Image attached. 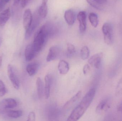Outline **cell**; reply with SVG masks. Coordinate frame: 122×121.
Instances as JSON below:
<instances>
[{
    "label": "cell",
    "mask_w": 122,
    "mask_h": 121,
    "mask_svg": "<svg viewBox=\"0 0 122 121\" xmlns=\"http://www.w3.org/2000/svg\"><path fill=\"white\" fill-rule=\"evenodd\" d=\"M33 19V15L30 9L25 10L23 14V25L24 29L26 30L30 25Z\"/></svg>",
    "instance_id": "8fae6325"
},
{
    "label": "cell",
    "mask_w": 122,
    "mask_h": 121,
    "mask_svg": "<svg viewBox=\"0 0 122 121\" xmlns=\"http://www.w3.org/2000/svg\"><path fill=\"white\" fill-rule=\"evenodd\" d=\"M31 0H21V5L22 8H25Z\"/></svg>",
    "instance_id": "4dcf8cb0"
},
{
    "label": "cell",
    "mask_w": 122,
    "mask_h": 121,
    "mask_svg": "<svg viewBox=\"0 0 122 121\" xmlns=\"http://www.w3.org/2000/svg\"><path fill=\"white\" fill-rule=\"evenodd\" d=\"M64 17L66 22L68 25H72L74 23L76 19V14L75 11L72 9L66 10L65 12Z\"/></svg>",
    "instance_id": "4fadbf2b"
},
{
    "label": "cell",
    "mask_w": 122,
    "mask_h": 121,
    "mask_svg": "<svg viewBox=\"0 0 122 121\" xmlns=\"http://www.w3.org/2000/svg\"><path fill=\"white\" fill-rule=\"evenodd\" d=\"M36 116L34 112H33L29 113L28 117V121H34L36 120Z\"/></svg>",
    "instance_id": "83f0119b"
},
{
    "label": "cell",
    "mask_w": 122,
    "mask_h": 121,
    "mask_svg": "<svg viewBox=\"0 0 122 121\" xmlns=\"http://www.w3.org/2000/svg\"><path fill=\"white\" fill-rule=\"evenodd\" d=\"M79 22V28L81 33L85 32L86 28V14L84 11H80L77 16Z\"/></svg>",
    "instance_id": "9c48e42d"
},
{
    "label": "cell",
    "mask_w": 122,
    "mask_h": 121,
    "mask_svg": "<svg viewBox=\"0 0 122 121\" xmlns=\"http://www.w3.org/2000/svg\"><path fill=\"white\" fill-rule=\"evenodd\" d=\"M5 1L6 2V3H8V2H9L10 1V0H5Z\"/></svg>",
    "instance_id": "e575fe53"
},
{
    "label": "cell",
    "mask_w": 122,
    "mask_h": 121,
    "mask_svg": "<svg viewBox=\"0 0 122 121\" xmlns=\"http://www.w3.org/2000/svg\"><path fill=\"white\" fill-rule=\"evenodd\" d=\"M89 4L97 10L102 9L103 5L106 3L107 0H86Z\"/></svg>",
    "instance_id": "ac0fdd59"
},
{
    "label": "cell",
    "mask_w": 122,
    "mask_h": 121,
    "mask_svg": "<svg viewBox=\"0 0 122 121\" xmlns=\"http://www.w3.org/2000/svg\"><path fill=\"white\" fill-rule=\"evenodd\" d=\"M36 85L38 97L39 99H41L43 95L44 90L43 82L39 77H38L36 80Z\"/></svg>",
    "instance_id": "44dd1931"
},
{
    "label": "cell",
    "mask_w": 122,
    "mask_h": 121,
    "mask_svg": "<svg viewBox=\"0 0 122 121\" xmlns=\"http://www.w3.org/2000/svg\"><path fill=\"white\" fill-rule=\"evenodd\" d=\"M6 3L5 0H0V13L2 11Z\"/></svg>",
    "instance_id": "f546056e"
},
{
    "label": "cell",
    "mask_w": 122,
    "mask_h": 121,
    "mask_svg": "<svg viewBox=\"0 0 122 121\" xmlns=\"http://www.w3.org/2000/svg\"><path fill=\"white\" fill-rule=\"evenodd\" d=\"M52 77L50 75H46L45 77L44 94L46 99L49 98L50 96L51 88L52 84Z\"/></svg>",
    "instance_id": "5bb4252c"
},
{
    "label": "cell",
    "mask_w": 122,
    "mask_h": 121,
    "mask_svg": "<svg viewBox=\"0 0 122 121\" xmlns=\"http://www.w3.org/2000/svg\"><path fill=\"white\" fill-rule=\"evenodd\" d=\"M105 42L108 45H111L113 42V27L112 24L106 23L102 27Z\"/></svg>",
    "instance_id": "277c9868"
},
{
    "label": "cell",
    "mask_w": 122,
    "mask_h": 121,
    "mask_svg": "<svg viewBox=\"0 0 122 121\" xmlns=\"http://www.w3.org/2000/svg\"><path fill=\"white\" fill-rule=\"evenodd\" d=\"M38 53L34 49L33 44L28 45L26 47L25 51V56L26 60L30 61L35 57Z\"/></svg>",
    "instance_id": "7c38bea8"
},
{
    "label": "cell",
    "mask_w": 122,
    "mask_h": 121,
    "mask_svg": "<svg viewBox=\"0 0 122 121\" xmlns=\"http://www.w3.org/2000/svg\"><path fill=\"white\" fill-rule=\"evenodd\" d=\"M60 53V48L58 46H53L51 47L46 57V61L50 62L55 60L58 57Z\"/></svg>",
    "instance_id": "30bf717a"
},
{
    "label": "cell",
    "mask_w": 122,
    "mask_h": 121,
    "mask_svg": "<svg viewBox=\"0 0 122 121\" xmlns=\"http://www.w3.org/2000/svg\"><path fill=\"white\" fill-rule=\"evenodd\" d=\"M17 106L16 101L13 99H6L0 102V114L7 111L8 109L15 108Z\"/></svg>",
    "instance_id": "8992f818"
},
{
    "label": "cell",
    "mask_w": 122,
    "mask_h": 121,
    "mask_svg": "<svg viewBox=\"0 0 122 121\" xmlns=\"http://www.w3.org/2000/svg\"><path fill=\"white\" fill-rule=\"evenodd\" d=\"M20 0H14V5L15 6L18 5L19 3Z\"/></svg>",
    "instance_id": "d6a6232c"
},
{
    "label": "cell",
    "mask_w": 122,
    "mask_h": 121,
    "mask_svg": "<svg viewBox=\"0 0 122 121\" xmlns=\"http://www.w3.org/2000/svg\"><path fill=\"white\" fill-rule=\"evenodd\" d=\"M38 68V64L36 63H30L27 65L26 70L29 76H33L36 74Z\"/></svg>",
    "instance_id": "ffe728a7"
},
{
    "label": "cell",
    "mask_w": 122,
    "mask_h": 121,
    "mask_svg": "<svg viewBox=\"0 0 122 121\" xmlns=\"http://www.w3.org/2000/svg\"><path fill=\"white\" fill-rule=\"evenodd\" d=\"M67 55L68 56H71L73 55L75 53L76 49L75 46L72 44L68 43L67 45Z\"/></svg>",
    "instance_id": "484cf974"
},
{
    "label": "cell",
    "mask_w": 122,
    "mask_h": 121,
    "mask_svg": "<svg viewBox=\"0 0 122 121\" xmlns=\"http://www.w3.org/2000/svg\"><path fill=\"white\" fill-rule=\"evenodd\" d=\"M57 31L56 27L51 23H46L42 26L35 35L32 43L37 53L43 49L49 37L54 35Z\"/></svg>",
    "instance_id": "6da1fadb"
},
{
    "label": "cell",
    "mask_w": 122,
    "mask_h": 121,
    "mask_svg": "<svg viewBox=\"0 0 122 121\" xmlns=\"http://www.w3.org/2000/svg\"><path fill=\"white\" fill-rule=\"evenodd\" d=\"M89 18L92 26L94 27H97L99 23V20L97 14L94 13H90L89 15Z\"/></svg>",
    "instance_id": "7402d4cb"
},
{
    "label": "cell",
    "mask_w": 122,
    "mask_h": 121,
    "mask_svg": "<svg viewBox=\"0 0 122 121\" xmlns=\"http://www.w3.org/2000/svg\"><path fill=\"white\" fill-rule=\"evenodd\" d=\"M96 94V89L92 88L82 98L81 101L72 112L67 121H76L79 120L86 112L92 103Z\"/></svg>",
    "instance_id": "7a4b0ae2"
},
{
    "label": "cell",
    "mask_w": 122,
    "mask_h": 121,
    "mask_svg": "<svg viewBox=\"0 0 122 121\" xmlns=\"http://www.w3.org/2000/svg\"><path fill=\"white\" fill-rule=\"evenodd\" d=\"M111 101L108 98L102 100L97 105L96 109L97 113L101 114L106 112L110 108Z\"/></svg>",
    "instance_id": "ba28073f"
},
{
    "label": "cell",
    "mask_w": 122,
    "mask_h": 121,
    "mask_svg": "<svg viewBox=\"0 0 122 121\" xmlns=\"http://www.w3.org/2000/svg\"><path fill=\"white\" fill-rule=\"evenodd\" d=\"M122 94V77L120 80L115 90L116 96H120Z\"/></svg>",
    "instance_id": "d4e9b609"
},
{
    "label": "cell",
    "mask_w": 122,
    "mask_h": 121,
    "mask_svg": "<svg viewBox=\"0 0 122 121\" xmlns=\"http://www.w3.org/2000/svg\"><path fill=\"white\" fill-rule=\"evenodd\" d=\"M103 55L102 53H99L94 55L88 60V63L95 68L99 69L101 66Z\"/></svg>",
    "instance_id": "52a82bcc"
},
{
    "label": "cell",
    "mask_w": 122,
    "mask_h": 121,
    "mask_svg": "<svg viewBox=\"0 0 122 121\" xmlns=\"http://www.w3.org/2000/svg\"><path fill=\"white\" fill-rule=\"evenodd\" d=\"M48 0H42V4L38 10V13L42 18L46 17L48 13L47 3Z\"/></svg>",
    "instance_id": "e0dca14e"
},
{
    "label": "cell",
    "mask_w": 122,
    "mask_h": 121,
    "mask_svg": "<svg viewBox=\"0 0 122 121\" xmlns=\"http://www.w3.org/2000/svg\"><path fill=\"white\" fill-rule=\"evenodd\" d=\"M6 115L8 117L13 118H18L21 117L23 114V112L20 110L17 111H7L6 112Z\"/></svg>",
    "instance_id": "603a6c76"
},
{
    "label": "cell",
    "mask_w": 122,
    "mask_h": 121,
    "mask_svg": "<svg viewBox=\"0 0 122 121\" xmlns=\"http://www.w3.org/2000/svg\"><path fill=\"white\" fill-rule=\"evenodd\" d=\"M2 58L1 56H0V68L1 66V64H2Z\"/></svg>",
    "instance_id": "836d02e7"
},
{
    "label": "cell",
    "mask_w": 122,
    "mask_h": 121,
    "mask_svg": "<svg viewBox=\"0 0 122 121\" xmlns=\"http://www.w3.org/2000/svg\"><path fill=\"white\" fill-rule=\"evenodd\" d=\"M117 109L118 111L121 112L122 113V101L118 105L117 107Z\"/></svg>",
    "instance_id": "1f68e13d"
},
{
    "label": "cell",
    "mask_w": 122,
    "mask_h": 121,
    "mask_svg": "<svg viewBox=\"0 0 122 121\" xmlns=\"http://www.w3.org/2000/svg\"><path fill=\"white\" fill-rule=\"evenodd\" d=\"M90 70L91 69L89 65H85L83 68V72L84 74L85 75L87 74L90 72Z\"/></svg>",
    "instance_id": "f1b7e54d"
},
{
    "label": "cell",
    "mask_w": 122,
    "mask_h": 121,
    "mask_svg": "<svg viewBox=\"0 0 122 121\" xmlns=\"http://www.w3.org/2000/svg\"><path fill=\"white\" fill-rule=\"evenodd\" d=\"M81 91H79L76 94L67 101L64 105L63 109L65 110L69 109L79 99L81 95Z\"/></svg>",
    "instance_id": "9a60e30c"
},
{
    "label": "cell",
    "mask_w": 122,
    "mask_h": 121,
    "mask_svg": "<svg viewBox=\"0 0 122 121\" xmlns=\"http://www.w3.org/2000/svg\"><path fill=\"white\" fill-rule=\"evenodd\" d=\"M11 16L10 9L8 8L0 13V26H3L5 25Z\"/></svg>",
    "instance_id": "2e32d148"
},
{
    "label": "cell",
    "mask_w": 122,
    "mask_h": 121,
    "mask_svg": "<svg viewBox=\"0 0 122 121\" xmlns=\"http://www.w3.org/2000/svg\"><path fill=\"white\" fill-rule=\"evenodd\" d=\"M7 72L8 76L13 86L15 89L18 90L20 87V81L15 69L11 65H8Z\"/></svg>",
    "instance_id": "5b68a950"
},
{
    "label": "cell",
    "mask_w": 122,
    "mask_h": 121,
    "mask_svg": "<svg viewBox=\"0 0 122 121\" xmlns=\"http://www.w3.org/2000/svg\"><path fill=\"white\" fill-rule=\"evenodd\" d=\"M81 58L83 60H85L89 58L90 55V50L87 46H84L82 48L80 51Z\"/></svg>",
    "instance_id": "cb8c5ba5"
},
{
    "label": "cell",
    "mask_w": 122,
    "mask_h": 121,
    "mask_svg": "<svg viewBox=\"0 0 122 121\" xmlns=\"http://www.w3.org/2000/svg\"><path fill=\"white\" fill-rule=\"evenodd\" d=\"M7 89L3 82L0 80V97L3 96L7 92Z\"/></svg>",
    "instance_id": "4316f807"
},
{
    "label": "cell",
    "mask_w": 122,
    "mask_h": 121,
    "mask_svg": "<svg viewBox=\"0 0 122 121\" xmlns=\"http://www.w3.org/2000/svg\"><path fill=\"white\" fill-rule=\"evenodd\" d=\"M58 68L60 74L62 75L66 74L69 70V64L65 60H61L59 63Z\"/></svg>",
    "instance_id": "d6986e66"
},
{
    "label": "cell",
    "mask_w": 122,
    "mask_h": 121,
    "mask_svg": "<svg viewBox=\"0 0 122 121\" xmlns=\"http://www.w3.org/2000/svg\"><path fill=\"white\" fill-rule=\"evenodd\" d=\"M42 18L36 11L33 15V19L30 25L29 28L26 30L25 38L26 40H28L30 37L33 32L40 23L41 18Z\"/></svg>",
    "instance_id": "3957f363"
}]
</instances>
